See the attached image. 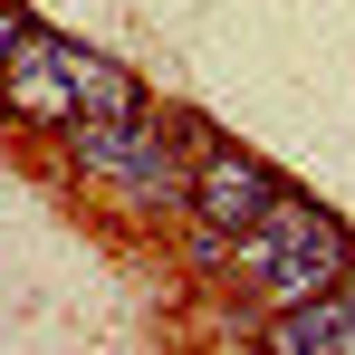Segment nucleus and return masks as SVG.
<instances>
[{
	"label": "nucleus",
	"instance_id": "5",
	"mask_svg": "<svg viewBox=\"0 0 355 355\" xmlns=\"http://www.w3.org/2000/svg\"><path fill=\"white\" fill-rule=\"evenodd\" d=\"M288 355H355V269L336 279V288L297 297V307H279V327H269Z\"/></svg>",
	"mask_w": 355,
	"mask_h": 355
},
{
	"label": "nucleus",
	"instance_id": "4",
	"mask_svg": "<svg viewBox=\"0 0 355 355\" xmlns=\"http://www.w3.org/2000/svg\"><path fill=\"white\" fill-rule=\"evenodd\" d=\"M67 154L96 182H125V192H164L173 182V154H164V135L144 116H77L67 125Z\"/></svg>",
	"mask_w": 355,
	"mask_h": 355
},
{
	"label": "nucleus",
	"instance_id": "3",
	"mask_svg": "<svg viewBox=\"0 0 355 355\" xmlns=\"http://www.w3.org/2000/svg\"><path fill=\"white\" fill-rule=\"evenodd\" d=\"M77 39H49V29H19V49L0 58V96H10V116H29V125H77L87 116V87H77Z\"/></svg>",
	"mask_w": 355,
	"mask_h": 355
},
{
	"label": "nucleus",
	"instance_id": "6",
	"mask_svg": "<svg viewBox=\"0 0 355 355\" xmlns=\"http://www.w3.org/2000/svg\"><path fill=\"white\" fill-rule=\"evenodd\" d=\"M19 29H29V19H19V10H0V58L19 49Z\"/></svg>",
	"mask_w": 355,
	"mask_h": 355
},
{
	"label": "nucleus",
	"instance_id": "1",
	"mask_svg": "<svg viewBox=\"0 0 355 355\" xmlns=\"http://www.w3.org/2000/svg\"><path fill=\"white\" fill-rule=\"evenodd\" d=\"M231 259H240V279L269 297V307H297V297H317V288H336L355 269V250H346V231L317 211V202H297V192H279L250 231L231 240Z\"/></svg>",
	"mask_w": 355,
	"mask_h": 355
},
{
	"label": "nucleus",
	"instance_id": "2",
	"mask_svg": "<svg viewBox=\"0 0 355 355\" xmlns=\"http://www.w3.org/2000/svg\"><path fill=\"white\" fill-rule=\"evenodd\" d=\"M269 202H279V182L259 173L250 154L211 144V154H202V173H192V250H202V259H231V240L250 231Z\"/></svg>",
	"mask_w": 355,
	"mask_h": 355
}]
</instances>
